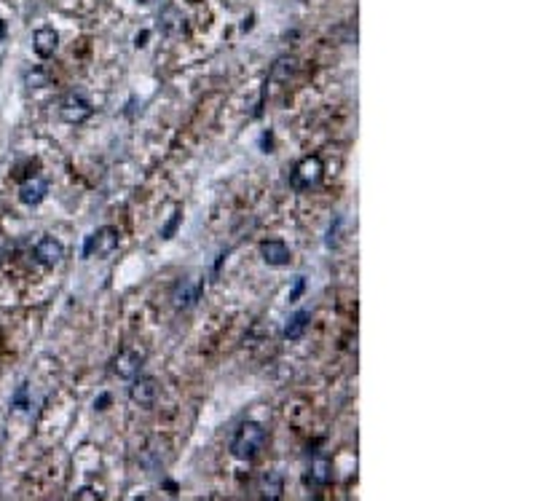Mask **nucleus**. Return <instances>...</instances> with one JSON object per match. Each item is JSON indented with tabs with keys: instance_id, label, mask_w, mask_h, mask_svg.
Instances as JSON below:
<instances>
[{
	"instance_id": "9b49d317",
	"label": "nucleus",
	"mask_w": 536,
	"mask_h": 501,
	"mask_svg": "<svg viewBox=\"0 0 536 501\" xmlns=\"http://www.w3.org/2000/svg\"><path fill=\"white\" fill-rule=\"evenodd\" d=\"M261 258L268 263V266H287L290 263V249H287V244L284 242H263L261 244Z\"/></svg>"
},
{
	"instance_id": "ddd939ff",
	"label": "nucleus",
	"mask_w": 536,
	"mask_h": 501,
	"mask_svg": "<svg viewBox=\"0 0 536 501\" xmlns=\"http://www.w3.org/2000/svg\"><path fill=\"white\" fill-rule=\"evenodd\" d=\"M261 493L263 499H282V493H284V480H282V474L279 472H266L261 477Z\"/></svg>"
},
{
	"instance_id": "f8f14e48",
	"label": "nucleus",
	"mask_w": 536,
	"mask_h": 501,
	"mask_svg": "<svg viewBox=\"0 0 536 501\" xmlns=\"http://www.w3.org/2000/svg\"><path fill=\"white\" fill-rule=\"evenodd\" d=\"M330 477H333V464H330V458L317 455V458L311 461V469H308V483H311V486H327Z\"/></svg>"
},
{
	"instance_id": "0eeeda50",
	"label": "nucleus",
	"mask_w": 536,
	"mask_h": 501,
	"mask_svg": "<svg viewBox=\"0 0 536 501\" xmlns=\"http://www.w3.org/2000/svg\"><path fill=\"white\" fill-rule=\"evenodd\" d=\"M129 397H132V402L145 405V408L153 405L156 399H158V380L151 378V376H137V378H132Z\"/></svg>"
},
{
	"instance_id": "2eb2a0df",
	"label": "nucleus",
	"mask_w": 536,
	"mask_h": 501,
	"mask_svg": "<svg viewBox=\"0 0 536 501\" xmlns=\"http://www.w3.org/2000/svg\"><path fill=\"white\" fill-rule=\"evenodd\" d=\"M295 64H298V62L292 60V57H279L274 64V70H271V78H279V81L290 78L292 73H295Z\"/></svg>"
},
{
	"instance_id": "dca6fc26",
	"label": "nucleus",
	"mask_w": 536,
	"mask_h": 501,
	"mask_svg": "<svg viewBox=\"0 0 536 501\" xmlns=\"http://www.w3.org/2000/svg\"><path fill=\"white\" fill-rule=\"evenodd\" d=\"M180 217H183V214L174 212V217H172V220L167 223V228L161 231V236H164V239H172V233H174V228H177V223H180Z\"/></svg>"
},
{
	"instance_id": "f3484780",
	"label": "nucleus",
	"mask_w": 536,
	"mask_h": 501,
	"mask_svg": "<svg viewBox=\"0 0 536 501\" xmlns=\"http://www.w3.org/2000/svg\"><path fill=\"white\" fill-rule=\"evenodd\" d=\"M76 499H99V493L94 488H81L76 493Z\"/></svg>"
},
{
	"instance_id": "20e7f679",
	"label": "nucleus",
	"mask_w": 536,
	"mask_h": 501,
	"mask_svg": "<svg viewBox=\"0 0 536 501\" xmlns=\"http://www.w3.org/2000/svg\"><path fill=\"white\" fill-rule=\"evenodd\" d=\"M92 113H94L92 102L83 94H67L60 105L62 121L67 123H83L86 118H92Z\"/></svg>"
},
{
	"instance_id": "412c9836",
	"label": "nucleus",
	"mask_w": 536,
	"mask_h": 501,
	"mask_svg": "<svg viewBox=\"0 0 536 501\" xmlns=\"http://www.w3.org/2000/svg\"><path fill=\"white\" fill-rule=\"evenodd\" d=\"M0 263H3V249H0Z\"/></svg>"
},
{
	"instance_id": "423d86ee",
	"label": "nucleus",
	"mask_w": 536,
	"mask_h": 501,
	"mask_svg": "<svg viewBox=\"0 0 536 501\" xmlns=\"http://www.w3.org/2000/svg\"><path fill=\"white\" fill-rule=\"evenodd\" d=\"M32 255L35 260L41 263V266H46V268H54V266H60L62 258H64V247H62L54 236H43L41 242L35 244V249H32Z\"/></svg>"
},
{
	"instance_id": "a211bd4d",
	"label": "nucleus",
	"mask_w": 536,
	"mask_h": 501,
	"mask_svg": "<svg viewBox=\"0 0 536 501\" xmlns=\"http://www.w3.org/2000/svg\"><path fill=\"white\" fill-rule=\"evenodd\" d=\"M303 284H306V282H303V276H298V282H295V289L290 292V301H298V295L303 292Z\"/></svg>"
},
{
	"instance_id": "aec40b11",
	"label": "nucleus",
	"mask_w": 536,
	"mask_h": 501,
	"mask_svg": "<svg viewBox=\"0 0 536 501\" xmlns=\"http://www.w3.org/2000/svg\"><path fill=\"white\" fill-rule=\"evenodd\" d=\"M3 38H6V25L0 22V41H3Z\"/></svg>"
},
{
	"instance_id": "4468645a",
	"label": "nucleus",
	"mask_w": 536,
	"mask_h": 501,
	"mask_svg": "<svg viewBox=\"0 0 536 501\" xmlns=\"http://www.w3.org/2000/svg\"><path fill=\"white\" fill-rule=\"evenodd\" d=\"M308 319H311V314H308V311H298V314H295V317L287 322V327H284V338H287V341H298L301 335L306 333Z\"/></svg>"
},
{
	"instance_id": "39448f33",
	"label": "nucleus",
	"mask_w": 536,
	"mask_h": 501,
	"mask_svg": "<svg viewBox=\"0 0 536 501\" xmlns=\"http://www.w3.org/2000/svg\"><path fill=\"white\" fill-rule=\"evenodd\" d=\"M145 362V354L139 349H123L116 359H113V373L118 378H137L139 370Z\"/></svg>"
},
{
	"instance_id": "f257e3e1",
	"label": "nucleus",
	"mask_w": 536,
	"mask_h": 501,
	"mask_svg": "<svg viewBox=\"0 0 536 501\" xmlns=\"http://www.w3.org/2000/svg\"><path fill=\"white\" fill-rule=\"evenodd\" d=\"M263 445H266V429L261 424H255V421H247L233 434L231 453L236 455V458H242V461H249V458H255V455L261 453Z\"/></svg>"
},
{
	"instance_id": "f03ea898",
	"label": "nucleus",
	"mask_w": 536,
	"mask_h": 501,
	"mask_svg": "<svg viewBox=\"0 0 536 501\" xmlns=\"http://www.w3.org/2000/svg\"><path fill=\"white\" fill-rule=\"evenodd\" d=\"M118 247V231L116 228H97L92 236H86V244H83V258H107L110 252H116Z\"/></svg>"
},
{
	"instance_id": "6e6552de",
	"label": "nucleus",
	"mask_w": 536,
	"mask_h": 501,
	"mask_svg": "<svg viewBox=\"0 0 536 501\" xmlns=\"http://www.w3.org/2000/svg\"><path fill=\"white\" fill-rule=\"evenodd\" d=\"M32 48H35V54H38L41 60L54 57L57 48H60V35H57V30H51V27L35 30V35H32Z\"/></svg>"
},
{
	"instance_id": "9d476101",
	"label": "nucleus",
	"mask_w": 536,
	"mask_h": 501,
	"mask_svg": "<svg viewBox=\"0 0 536 501\" xmlns=\"http://www.w3.org/2000/svg\"><path fill=\"white\" fill-rule=\"evenodd\" d=\"M48 193V182L43 177H30L27 182H22V188H19V201L22 204H27V207H35V204H41Z\"/></svg>"
},
{
	"instance_id": "6ab92c4d",
	"label": "nucleus",
	"mask_w": 536,
	"mask_h": 501,
	"mask_svg": "<svg viewBox=\"0 0 536 501\" xmlns=\"http://www.w3.org/2000/svg\"><path fill=\"white\" fill-rule=\"evenodd\" d=\"M27 83H46V76L43 73H32V76H27Z\"/></svg>"
},
{
	"instance_id": "7ed1b4c3",
	"label": "nucleus",
	"mask_w": 536,
	"mask_h": 501,
	"mask_svg": "<svg viewBox=\"0 0 536 501\" xmlns=\"http://www.w3.org/2000/svg\"><path fill=\"white\" fill-rule=\"evenodd\" d=\"M319 180H322V161L317 156H306V158L295 167V172H292V177H290L295 191H308V188H314Z\"/></svg>"
},
{
	"instance_id": "1a4fd4ad",
	"label": "nucleus",
	"mask_w": 536,
	"mask_h": 501,
	"mask_svg": "<svg viewBox=\"0 0 536 501\" xmlns=\"http://www.w3.org/2000/svg\"><path fill=\"white\" fill-rule=\"evenodd\" d=\"M201 295V282H193V279H183L174 292H172V303L174 308H191V306L199 301Z\"/></svg>"
}]
</instances>
